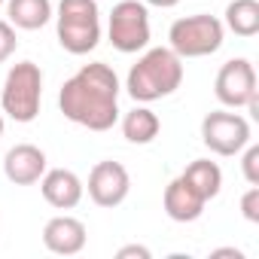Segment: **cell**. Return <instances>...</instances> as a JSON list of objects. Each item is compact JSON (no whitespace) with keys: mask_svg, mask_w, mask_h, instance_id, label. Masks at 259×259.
<instances>
[{"mask_svg":"<svg viewBox=\"0 0 259 259\" xmlns=\"http://www.w3.org/2000/svg\"><path fill=\"white\" fill-rule=\"evenodd\" d=\"M213 256H235V259H244V253H241V250H235V247H223V250H213Z\"/></svg>","mask_w":259,"mask_h":259,"instance_id":"cell-23","label":"cell"},{"mask_svg":"<svg viewBox=\"0 0 259 259\" xmlns=\"http://www.w3.org/2000/svg\"><path fill=\"white\" fill-rule=\"evenodd\" d=\"M85 223L76 220V217H52L46 226H43V244L49 253H58V256H76L82 247H85Z\"/></svg>","mask_w":259,"mask_h":259,"instance_id":"cell-11","label":"cell"},{"mask_svg":"<svg viewBox=\"0 0 259 259\" xmlns=\"http://www.w3.org/2000/svg\"><path fill=\"white\" fill-rule=\"evenodd\" d=\"M213 92H217V101L238 110V107H247L253 98H256V70L247 58H232L220 67L217 73V82H213Z\"/></svg>","mask_w":259,"mask_h":259,"instance_id":"cell-8","label":"cell"},{"mask_svg":"<svg viewBox=\"0 0 259 259\" xmlns=\"http://www.w3.org/2000/svg\"><path fill=\"white\" fill-rule=\"evenodd\" d=\"M64 119L89 132H110L119 119V76L110 64H82L58 92Z\"/></svg>","mask_w":259,"mask_h":259,"instance_id":"cell-1","label":"cell"},{"mask_svg":"<svg viewBox=\"0 0 259 259\" xmlns=\"http://www.w3.org/2000/svg\"><path fill=\"white\" fill-rule=\"evenodd\" d=\"M165 213L174 220V223H195L201 213H204V195L180 174L177 180H171L165 186Z\"/></svg>","mask_w":259,"mask_h":259,"instance_id":"cell-12","label":"cell"},{"mask_svg":"<svg viewBox=\"0 0 259 259\" xmlns=\"http://www.w3.org/2000/svg\"><path fill=\"white\" fill-rule=\"evenodd\" d=\"M107 37H110L113 49H119L125 55L147 49V43H150V13H147L144 0H119L110 13Z\"/></svg>","mask_w":259,"mask_h":259,"instance_id":"cell-6","label":"cell"},{"mask_svg":"<svg viewBox=\"0 0 259 259\" xmlns=\"http://www.w3.org/2000/svg\"><path fill=\"white\" fill-rule=\"evenodd\" d=\"M0 7H4V0H0Z\"/></svg>","mask_w":259,"mask_h":259,"instance_id":"cell-25","label":"cell"},{"mask_svg":"<svg viewBox=\"0 0 259 259\" xmlns=\"http://www.w3.org/2000/svg\"><path fill=\"white\" fill-rule=\"evenodd\" d=\"M58 43L70 55H89L101 40V13L95 0H61L58 4Z\"/></svg>","mask_w":259,"mask_h":259,"instance_id":"cell-3","label":"cell"},{"mask_svg":"<svg viewBox=\"0 0 259 259\" xmlns=\"http://www.w3.org/2000/svg\"><path fill=\"white\" fill-rule=\"evenodd\" d=\"M40 192H43V198H46L52 207H58V210H73V207L82 201L85 186H82V180H79L73 171H67V168H52V171H46V174L40 177Z\"/></svg>","mask_w":259,"mask_h":259,"instance_id":"cell-13","label":"cell"},{"mask_svg":"<svg viewBox=\"0 0 259 259\" xmlns=\"http://www.w3.org/2000/svg\"><path fill=\"white\" fill-rule=\"evenodd\" d=\"M180 82H183V58L171 46H159L138 58V64L128 70L125 89L135 101L153 104L159 98L174 95Z\"/></svg>","mask_w":259,"mask_h":259,"instance_id":"cell-2","label":"cell"},{"mask_svg":"<svg viewBox=\"0 0 259 259\" xmlns=\"http://www.w3.org/2000/svg\"><path fill=\"white\" fill-rule=\"evenodd\" d=\"M0 138H4V113H0Z\"/></svg>","mask_w":259,"mask_h":259,"instance_id":"cell-24","label":"cell"},{"mask_svg":"<svg viewBox=\"0 0 259 259\" xmlns=\"http://www.w3.org/2000/svg\"><path fill=\"white\" fill-rule=\"evenodd\" d=\"M19 40H16V28L10 22H0V64H4L13 52H16Z\"/></svg>","mask_w":259,"mask_h":259,"instance_id":"cell-20","label":"cell"},{"mask_svg":"<svg viewBox=\"0 0 259 259\" xmlns=\"http://www.w3.org/2000/svg\"><path fill=\"white\" fill-rule=\"evenodd\" d=\"M4 174L16 186H34L46 174V153L34 144H16L4 159Z\"/></svg>","mask_w":259,"mask_h":259,"instance_id":"cell-10","label":"cell"},{"mask_svg":"<svg viewBox=\"0 0 259 259\" xmlns=\"http://www.w3.org/2000/svg\"><path fill=\"white\" fill-rule=\"evenodd\" d=\"M132 256H138V259H150L153 253H150L147 247H141V244H128V247H122V250L116 253V259H132Z\"/></svg>","mask_w":259,"mask_h":259,"instance_id":"cell-21","label":"cell"},{"mask_svg":"<svg viewBox=\"0 0 259 259\" xmlns=\"http://www.w3.org/2000/svg\"><path fill=\"white\" fill-rule=\"evenodd\" d=\"M43 101V73L34 61H19L10 67L0 92V107L16 122H34Z\"/></svg>","mask_w":259,"mask_h":259,"instance_id":"cell-4","label":"cell"},{"mask_svg":"<svg viewBox=\"0 0 259 259\" xmlns=\"http://www.w3.org/2000/svg\"><path fill=\"white\" fill-rule=\"evenodd\" d=\"M183 177L204 195V201L217 198L220 189H223V171H220V165L210 162V159H195L192 165H186Z\"/></svg>","mask_w":259,"mask_h":259,"instance_id":"cell-17","label":"cell"},{"mask_svg":"<svg viewBox=\"0 0 259 259\" xmlns=\"http://www.w3.org/2000/svg\"><path fill=\"white\" fill-rule=\"evenodd\" d=\"M144 4L159 7V10H171V7H177V4H180V0H144Z\"/></svg>","mask_w":259,"mask_h":259,"instance_id":"cell-22","label":"cell"},{"mask_svg":"<svg viewBox=\"0 0 259 259\" xmlns=\"http://www.w3.org/2000/svg\"><path fill=\"white\" fill-rule=\"evenodd\" d=\"M223 37H226L223 22L217 16H207V13L177 19L171 25V31H168L171 49L180 58H204V55H213L223 46Z\"/></svg>","mask_w":259,"mask_h":259,"instance_id":"cell-5","label":"cell"},{"mask_svg":"<svg viewBox=\"0 0 259 259\" xmlns=\"http://www.w3.org/2000/svg\"><path fill=\"white\" fill-rule=\"evenodd\" d=\"M241 213L247 223H259V186H250L241 195Z\"/></svg>","mask_w":259,"mask_h":259,"instance_id":"cell-19","label":"cell"},{"mask_svg":"<svg viewBox=\"0 0 259 259\" xmlns=\"http://www.w3.org/2000/svg\"><path fill=\"white\" fill-rule=\"evenodd\" d=\"M241 153H244V159H241V171H244V180H247L250 186H259V147L247 144Z\"/></svg>","mask_w":259,"mask_h":259,"instance_id":"cell-18","label":"cell"},{"mask_svg":"<svg viewBox=\"0 0 259 259\" xmlns=\"http://www.w3.org/2000/svg\"><path fill=\"white\" fill-rule=\"evenodd\" d=\"M159 132H162V122L150 107H135L122 119V135H125L128 144H138V147L153 144L159 138Z\"/></svg>","mask_w":259,"mask_h":259,"instance_id":"cell-14","label":"cell"},{"mask_svg":"<svg viewBox=\"0 0 259 259\" xmlns=\"http://www.w3.org/2000/svg\"><path fill=\"white\" fill-rule=\"evenodd\" d=\"M7 16L13 28L22 31H37L52 19V4L49 0H10L7 4Z\"/></svg>","mask_w":259,"mask_h":259,"instance_id":"cell-15","label":"cell"},{"mask_svg":"<svg viewBox=\"0 0 259 259\" xmlns=\"http://www.w3.org/2000/svg\"><path fill=\"white\" fill-rule=\"evenodd\" d=\"M132 192V177L119 162H98L89 174V198L98 207H119Z\"/></svg>","mask_w":259,"mask_h":259,"instance_id":"cell-9","label":"cell"},{"mask_svg":"<svg viewBox=\"0 0 259 259\" xmlns=\"http://www.w3.org/2000/svg\"><path fill=\"white\" fill-rule=\"evenodd\" d=\"M201 141L217 156H238L250 144V125L238 113L213 110L201 119Z\"/></svg>","mask_w":259,"mask_h":259,"instance_id":"cell-7","label":"cell"},{"mask_svg":"<svg viewBox=\"0 0 259 259\" xmlns=\"http://www.w3.org/2000/svg\"><path fill=\"white\" fill-rule=\"evenodd\" d=\"M238 37H256L259 34V4L256 0H232L226 7V25Z\"/></svg>","mask_w":259,"mask_h":259,"instance_id":"cell-16","label":"cell"}]
</instances>
